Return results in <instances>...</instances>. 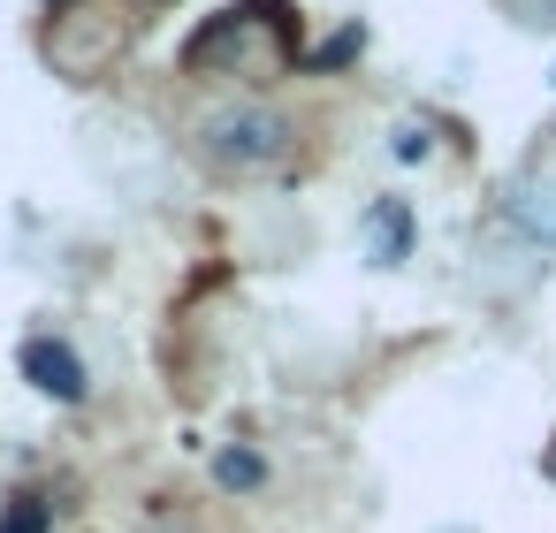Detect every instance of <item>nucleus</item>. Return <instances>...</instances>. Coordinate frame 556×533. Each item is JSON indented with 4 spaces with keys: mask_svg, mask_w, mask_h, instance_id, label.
I'll use <instances>...</instances> for the list:
<instances>
[{
    "mask_svg": "<svg viewBox=\"0 0 556 533\" xmlns=\"http://www.w3.org/2000/svg\"><path fill=\"white\" fill-rule=\"evenodd\" d=\"M290 145H298V130H290L275 107H260V100L214 107V115L199 123V153H206V168H222V176H267V168L290 161Z\"/></svg>",
    "mask_w": 556,
    "mask_h": 533,
    "instance_id": "nucleus-1",
    "label": "nucleus"
},
{
    "mask_svg": "<svg viewBox=\"0 0 556 533\" xmlns=\"http://www.w3.org/2000/svg\"><path fill=\"white\" fill-rule=\"evenodd\" d=\"M16 366H24V381L39 389V396H54V404H85V358H77V343H62V335H31L24 351H16Z\"/></svg>",
    "mask_w": 556,
    "mask_h": 533,
    "instance_id": "nucleus-2",
    "label": "nucleus"
},
{
    "mask_svg": "<svg viewBox=\"0 0 556 533\" xmlns=\"http://www.w3.org/2000/svg\"><path fill=\"white\" fill-rule=\"evenodd\" d=\"M366 252H374L381 267H396V259L412 252V206H404V199H381V206L366 214Z\"/></svg>",
    "mask_w": 556,
    "mask_h": 533,
    "instance_id": "nucleus-3",
    "label": "nucleus"
},
{
    "mask_svg": "<svg viewBox=\"0 0 556 533\" xmlns=\"http://www.w3.org/2000/svg\"><path fill=\"white\" fill-rule=\"evenodd\" d=\"M214 480H222V487H260L267 465H260L252 449H222V457H214Z\"/></svg>",
    "mask_w": 556,
    "mask_h": 533,
    "instance_id": "nucleus-4",
    "label": "nucleus"
},
{
    "mask_svg": "<svg viewBox=\"0 0 556 533\" xmlns=\"http://www.w3.org/2000/svg\"><path fill=\"white\" fill-rule=\"evenodd\" d=\"M0 533H54V518H47V503H39V495H16V503H9V518H0Z\"/></svg>",
    "mask_w": 556,
    "mask_h": 533,
    "instance_id": "nucleus-5",
    "label": "nucleus"
},
{
    "mask_svg": "<svg viewBox=\"0 0 556 533\" xmlns=\"http://www.w3.org/2000/svg\"><path fill=\"white\" fill-rule=\"evenodd\" d=\"M503 16L526 24V31H548V39H556V0H503Z\"/></svg>",
    "mask_w": 556,
    "mask_h": 533,
    "instance_id": "nucleus-6",
    "label": "nucleus"
},
{
    "mask_svg": "<svg viewBox=\"0 0 556 533\" xmlns=\"http://www.w3.org/2000/svg\"><path fill=\"white\" fill-rule=\"evenodd\" d=\"M358 47H366V31H358V24H351V31H336V39H328V47H313V54H305V62H313V69H336V62H351V54H358Z\"/></svg>",
    "mask_w": 556,
    "mask_h": 533,
    "instance_id": "nucleus-7",
    "label": "nucleus"
},
{
    "mask_svg": "<svg viewBox=\"0 0 556 533\" xmlns=\"http://www.w3.org/2000/svg\"><path fill=\"white\" fill-rule=\"evenodd\" d=\"M146 9H168V0H146Z\"/></svg>",
    "mask_w": 556,
    "mask_h": 533,
    "instance_id": "nucleus-8",
    "label": "nucleus"
},
{
    "mask_svg": "<svg viewBox=\"0 0 556 533\" xmlns=\"http://www.w3.org/2000/svg\"><path fill=\"white\" fill-rule=\"evenodd\" d=\"M54 9H70V0H54Z\"/></svg>",
    "mask_w": 556,
    "mask_h": 533,
    "instance_id": "nucleus-9",
    "label": "nucleus"
}]
</instances>
